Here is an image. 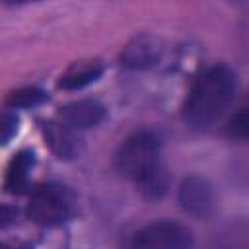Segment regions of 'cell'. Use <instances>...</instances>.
I'll return each instance as SVG.
<instances>
[{
	"label": "cell",
	"instance_id": "cell-1",
	"mask_svg": "<svg viewBox=\"0 0 249 249\" xmlns=\"http://www.w3.org/2000/svg\"><path fill=\"white\" fill-rule=\"evenodd\" d=\"M161 144L154 130L130 134L117 152V169L130 179L148 198H160L167 189V173L161 163Z\"/></svg>",
	"mask_w": 249,
	"mask_h": 249
},
{
	"label": "cell",
	"instance_id": "cell-2",
	"mask_svg": "<svg viewBox=\"0 0 249 249\" xmlns=\"http://www.w3.org/2000/svg\"><path fill=\"white\" fill-rule=\"evenodd\" d=\"M237 89L235 72L224 64L206 68L193 84L185 101V119L195 128L216 123L233 103Z\"/></svg>",
	"mask_w": 249,
	"mask_h": 249
},
{
	"label": "cell",
	"instance_id": "cell-3",
	"mask_svg": "<svg viewBox=\"0 0 249 249\" xmlns=\"http://www.w3.org/2000/svg\"><path fill=\"white\" fill-rule=\"evenodd\" d=\"M74 212L72 193L60 183H43L29 195L27 216L41 226H60Z\"/></svg>",
	"mask_w": 249,
	"mask_h": 249
},
{
	"label": "cell",
	"instance_id": "cell-4",
	"mask_svg": "<svg viewBox=\"0 0 249 249\" xmlns=\"http://www.w3.org/2000/svg\"><path fill=\"white\" fill-rule=\"evenodd\" d=\"M191 231L171 220L146 224L130 239V249H191Z\"/></svg>",
	"mask_w": 249,
	"mask_h": 249
},
{
	"label": "cell",
	"instance_id": "cell-5",
	"mask_svg": "<svg viewBox=\"0 0 249 249\" xmlns=\"http://www.w3.org/2000/svg\"><path fill=\"white\" fill-rule=\"evenodd\" d=\"M179 202L191 216L206 218L214 210V191L206 179L191 175L179 187Z\"/></svg>",
	"mask_w": 249,
	"mask_h": 249
},
{
	"label": "cell",
	"instance_id": "cell-6",
	"mask_svg": "<svg viewBox=\"0 0 249 249\" xmlns=\"http://www.w3.org/2000/svg\"><path fill=\"white\" fill-rule=\"evenodd\" d=\"M43 136L49 148L53 150V154L60 160H74L80 154V140L74 128H70L64 123L58 121L43 123Z\"/></svg>",
	"mask_w": 249,
	"mask_h": 249
},
{
	"label": "cell",
	"instance_id": "cell-7",
	"mask_svg": "<svg viewBox=\"0 0 249 249\" xmlns=\"http://www.w3.org/2000/svg\"><path fill=\"white\" fill-rule=\"evenodd\" d=\"M105 117V107L97 99H78L60 107V119L70 128H89L101 123Z\"/></svg>",
	"mask_w": 249,
	"mask_h": 249
},
{
	"label": "cell",
	"instance_id": "cell-8",
	"mask_svg": "<svg viewBox=\"0 0 249 249\" xmlns=\"http://www.w3.org/2000/svg\"><path fill=\"white\" fill-rule=\"evenodd\" d=\"M33 165H35L33 152H29V150L18 152L6 169V177H4L6 191L12 195H23L29 187V175H31Z\"/></svg>",
	"mask_w": 249,
	"mask_h": 249
},
{
	"label": "cell",
	"instance_id": "cell-9",
	"mask_svg": "<svg viewBox=\"0 0 249 249\" xmlns=\"http://www.w3.org/2000/svg\"><path fill=\"white\" fill-rule=\"evenodd\" d=\"M160 53L161 47L158 45V41L150 35H142L124 47L121 60L126 68H146L160 58Z\"/></svg>",
	"mask_w": 249,
	"mask_h": 249
},
{
	"label": "cell",
	"instance_id": "cell-10",
	"mask_svg": "<svg viewBox=\"0 0 249 249\" xmlns=\"http://www.w3.org/2000/svg\"><path fill=\"white\" fill-rule=\"evenodd\" d=\"M103 72V66L99 60H80L74 62L66 68V72L60 76L58 80V88L74 91V89H82L88 84L95 82Z\"/></svg>",
	"mask_w": 249,
	"mask_h": 249
},
{
	"label": "cell",
	"instance_id": "cell-11",
	"mask_svg": "<svg viewBox=\"0 0 249 249\" xmlns=\"http://www.w3.org/2000/svg\"><path fill=\"white\" fill-rule=\"evenodd\" d=\"M45 99H47V93L41 88L25 86V88H18V89L10 91L6 97V105L12 109H27V107H35V105L43 103Z\"/></svg>",
	"mask_w": 249,
	"mask_h": 249
},
{
	"label": "cell",
	"instance_id": "cell-12",
	"mask_svg": "<svg viewBox=\"0 0 249 249\" xmlns=\"http://www.w3.org/2000/svg\"><path fill=\"white\" fill-rule=\"evenodd\" d=\"M18 117L10 111L0 113V144H8L18 132Z\"/></svg>",
	"mask_w": 249,
	"mask_h": 249
},
{
	"label": "cell",
	"instance_id": "cell-13",
	"mask_svg": "<svg viewBox=\"0 0 249 249\" xmlns=\"http://www.w3.org/2000/svg\"><path fill=\"white\" fill-rule=\"evenodd\" d=\"M228 132H230V136H233V138H245V136H247V113H245L243 107L230 119Z\"/></svg>",
	"mask_w": 249,
	"mask_h": 249
},
{
	"label": "cell",
	"instance_id": "cell-14",
	"mask_svg": "<svg viewBox=\"0 0 249 249\" xmlns=\"http://www.w3.org/2000/svg\"><path fill=\"white\" fill-rule=\"evenodd\" d=\"M16 216H18V210L16 208H12L8 204H0V230L8 228L16 220Z\"/></svg>",
	"mask_w": 249,
	"mask_h": 249
},
{
	"label": "cell",
	"instance_id": "cell-15",
	"mask_svg": "<svg viewBox=\"0 0 249 249\" xmlns=\"http://www.w3.org/2000/svg\"><path fill=\"white\" fill-rule=\"evenodd\" d=\"M0 249H29V247L19 241H0Z\"/></svg>",
	"mask_w": 249,
	"mask_h": 249
}]
</instances>
